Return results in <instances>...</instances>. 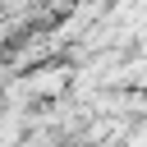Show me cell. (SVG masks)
<instances>
[{
    "label": "cell",
    "mask_w": 147,
    "mask_h": 147,
    "mask_svg": "<svg viewBox=\"0 0 147 147\" xmlns=\"http://www.w3.org/2000/svg\"><path fill=\"white\" fill-rule=\"evenodd\" d=\"M23 78V87H28V96L32 101H64L69 96V87H74V64H60V60H41V64H32L28 74H18Z\"/></svg>",
    "instance_id": "6da1fadb"
},
{
    "label": "cell",
    "mask_w": 147,
    "mask_h": 147,
    "mask_svg": "<svg viewBox=\"0 0 147 147\" xmlns=\"http://www.w3.org/2000/svg\"><path fill=\"white\" fill-rule=\"evenodd\" d=\"M119 147H147V115H142V119H129V129H124Z\"/></svg>",
    "instance_id": "7a4b0ae2"
}]
</instances>
